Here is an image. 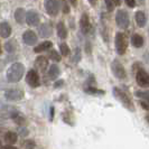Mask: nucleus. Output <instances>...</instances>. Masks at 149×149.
<instances>
[{
    "label": "nucleus",
    "mask_w": 149,
    "mask_h": 149,
    "mask_svg": "<svg viewBox=\"0 0 149 149\" xmlns=\"http://www.w3.org/2000/svg\"><path fill=\"white\" fill-rule=\"evenodd\" d=\"M24 72H25V67L22 63H15L8 68L7 80L13 83L19 82L24 75Z\"/></svg>",
    "instance_id": "1"
},
{
    "label": "nucleus",
    "mask_w": 149,
    "mask_h": 149,
    "mask_svg": "<svg viewBox=\"0 0 149 149\" xmlns=\"http://www.w3.org/2000/svg\"><path fill=\"white\" fill-rule=\"evenodd\" d=\"M116 51L119 55H123L126 51H127V47H128V39L127 36L122 33H118L117 36H116Z\"/></svg>",
    "instance_id": "2"
},
{
    "label": "nucleus",
    "mask_w": 149,
    "mask_h": 149,
    "mask_svg": "<svg viewBox=\"0 0 149 149\" xmlns=\"http://www.w3.org/2000/svg\"><path fill=\"white\" fill-rule=\"evenodd\" d=\"M113 94H114V97H117V99H118L120 102L125 105L127 109L131 110V111H134V104H132L131 100L129 99V97H128L123 91H121V90L118 89V88H114V89H113Z\"/></svg>",
    "instance_id": "3"
},
{
    "label": "nucleus",
    "mask_w": 149,
    "mask_h": 149,
    "mask_svg": "<svg viewBox=\"0 0 149 149\" xmlns=\"http://www.w3.org/2000/svg\"><path fill=\"white\" fill-rule=\"evenodd\" d=\"M116 20H117V25L120 28L126 29L129 26V16H128L127 11L125 10H119L116 16Z\"/></svg>",
    "instance_id": "4"
},
{
    "label": "nucleus",
    "mask_w": 149,
    "mask_h": 149,
    "mask_svg": "<svg viewBox=\"0 0 149 149\" xmlns=\"http://www.w3.org/2000/svg\"><path fill=\"white\" fill-rule=\"evenodd\" d=\"M111 70H112V73L114 74L116 77H118V79H126V70H125V67L121 65V63L118 62V61H114V62H112L111 64Z\"/></svg>",
    "instance_id": "5"
},
{
    "label": "nucleus",
    "mask_w": 149,
    "mask_h": 149,
    "mask_svg": "<svg viewBox=\"0 0 149 149\" xmlns=\"http://www.w3.org/2000/svg\"><path fill=\"white\" fill-rule=\"evenodd\" d=\"M26 82L28 83L31 88H37L40 84V80H39V75L35 70H30L28 73L26 74Z\"/></svg>",
    "instance_id": "6"
},
{
    "label": "nucleus",
    "mask_w": 149,
    "mask_h": 149,
    "mask_svg": "<svg viewBox=\"0 0 149 149\" xmlns=\"http://www.w3.org/2000/svg\"><path fill=\"white\" fill-rule=\"evenodd\" d=\"M136 80L138 85H140L141 88H149V74L146 71L139 70L136 75Z\"/></svg>",
    "instance_id": "7"
},
{
    "label": "nucleus",
    "mask_w": 149,
    "mask_h": 149,
    "mask_svg": "<svg viewBox=\"0 0 149 149\" xmlns=\"http://www.w3.org/2000/svg\"><path fill=\"white\" fill-rule=\"evenodd\" d=\"M5 97L7 100H10V101H19L24 97V92L18 89H10L6 91Z\"/></svg>",
    "instance_id": "8"
},
{
    "label": "nucleus",
    "mask_w": 149,
    "mask_h": 149,
    "mask_svg": "<svg viewBox=\"0 0 149 149\" xmlns=\"http://www.w3.org/2000/svg\"><path fill=\"white\" fill-rule=\"evenodd\" d=\"M46 11L51 16H56L58 14V1L57 0H45Z\"/></svg>",
    "instance_id": "9"
},
{
    "label": "nucleus",
    "mask_w": 149,
    "mask_h": 149,
    "mask_svg": "<svg viewBox=\"0 0 149 149\" xmlns=\"http://www.w3.org/2000/svg\"><path fill=\"white\" fill-rule=\"evenodd\" d=\"M22 40H24L25 44L31 46V45H35V43L37 42V36L35 35L34 31L27 30V31H25V33L22 34Z\"/></svg>",
    "instance_id": "10"
},
{
    "label": "nucleus",
    "mask_w": 149,
    "mask_h": 149,
    "mask_svg": "<svg viewBox=\"0 0 149 149\" xmlns=\"http://www.w3.org/2000/svg\"><path fill=\"white\" fill-rule=\"evenodd\" d=\"M80 25H81V30H82L83 34H89L90 31H91V24H90L89 16L86 15V14H83L82 15Z\"/></svg>",
    "instance_id": "11"
},
{
    "label": "nucleus",
    "mask_w": 149,
    "mask_h": 149,
    "mask_svg": "<svg viewBox=\"0 0 149 149\" xmlns=\"http://www.w3.org/2000/svg\"><path fill=\"white\" fill-rule=\"evenodd\" d=\"M26 22H28L31 26H36L39 24V16H38L37 13L30 10L26 14Z\"/></svg>",
    "instance_id": "12"
},
{
    "label": "nucleus",
    "mask_w": 149,
    "mask_h": 149,
    "mask_svg": "<svg viewBox=\"0 0 149 149\" xmlns=\"http://www.w3.org/2000/svg\"><path fill=\"white\" fill-rule=\"evenodd\" d=\"M11 35V27L8 22H3L0 24V36L2 38H8Z\"/></svg>",
    "instance_id": "13"
},
{
    "label": "nucleus",
    "mask_w": 149,
    "mask_h": 149,
    "mask_svg": "<svg viewBox=\"0 0 149 149\" xmlns=\"http://www.w3.org/2000/svg\"><path fill=\"white\" fill-rule=\"evenodd\" d=\"M3 139H5V141L7 142L8 145H14L18 140V136H17V134L13 132V131H8L3 136Z\"/></svg>",
    "instance_id": "14"
},
{
    "label": "nucleus",
    "mask_w": 149,
    "mask_h": 149,
    "mask_svg": "<svg viewBox=\"0 0 149 149\" xmlns=\"http://www.w3.org/2000/svg\"><path fill=\"white\" fill-rule=\"evenodd\" d=\"M134 18H136V22H137V25H138L139 27H143V26L146 25L147 19H146V15H145L143 11H137Z\"/></svg>",
    "instance_id": "15"
},
{
    "label": "nucleus",
    "mask_w": 149,
    "mask_h": 149,
    "mask_svg": "<svg viewBox=\"0 0 149 149\" xmlns=\"http://www.w3.org/2000/svg\"><path fill=\"white\" fill-rule=\"evenodd\" d=\"M47 65H48V61L44 56L38 57L37 60H36V62H35V66L37 67L39 71H45Z\"/></svg>",
    "instance_id": "16"
},
{
    "label": "nucleus",
    "mask_w": 149,
    "mask_h": 149,
    "mask_svg": "<svg viewBox=\"0 0 149 149\" xmlns=\"http://www.w3.org/2000/svg\"><path fill=\"white\" fill-rule=\"evenodd\" d=\"M131 43H132V45L136 48H140L143 45V38H142V36L138 35V34H134V36L131 37Z\"/></svg>",
    "instance_id": "17"
},
{
    "label": "nucleus",
    "mask_w": 149,
    "mask_h": 149,
    "mask_svg": "<svg viewBox=\"0 0 149 149\" xmlns=\"http://www.w3.org/2000/svg\"><path fill=\"white\" fill-rule=\"evenodd\" d=\"M57 35L60 36V38L62 39H64V38H66L67 36V30H66V27H65V25H64V22H60L57 24Z\"/></svg>",
    "instance_id": "18"
},
{
    "label": "nucleus",
    "mask_w": 149,
    "mask_h": 149,
    "mask_svg": "<svg viewBox=\"0 0 149 149\" xmlns=\"http://www.w3.org/2000/svg\"><path fill=\"white\" fill-rule=\"evenodd\" d=\"M52 46H53V44L51 43V42L46 40V42H44V43H42V44L38 45L37 47H35V48H34V52H35V53L44 52V51H47V49H49Z\"/></svg>",
    "instance_id": "19"
},
{
    "label": "nucleus",
    "mask_w": 149,
    "mask_h": 149,
    "mask_svg": "<svg viewBox=\"0 0 149 149\" xmlns=\"http://www.w3.org/2000/svg\"><path fill=\"white\" fill-rule=\"evenodd\" d=\"M25 17H26V13H25V10H24L22 8H18V9H16V11H15L16 22H19V24H22L24 20H25Z\"/></svg>",
    "instance_id": "20"
},
{
    "label": "nucleus",
    "mask_w": 149,
    "mask_h": 149,
    "mask_svg": "<svg viewBox=\"0 0 149 149\" xmlns=\"http://www.w3.org/2000/svg\"><path fill=\"white\" fill-rule=\"evenodd\" d=\"M51 33H52V29H51V26H49L48 24H44V25L40 26V28H39V34H40L42 37H47V36H49Z\"/></svg>",
    "instance_id": "21"
},
{
    "label": "nucleus",
    "mask_w": 149,
    "mask_h": 149,
    "mask_svg": "<svg viewBox=\"0 0 149 149\" xmlns=\"http://www.w3.org/2000/svg\"><path fill=\"white\" fill-rule=\"evenodd\" d=\"M58 75H60V68H58L57 65H52V66L49 67V71H48V76H49V79L55 80Z\"/></svg>",
    "instance_id": "22"
},
{
    "label": "nucleus",
    "mask_w": 149,
    "mask_h": 149,
    "mask_svg": "<svg viewBox=\"0 0 149 149\" xmlns=\"http://www.w3.org/2000/svg\"><path fill=\"white\" fill-rule=\"evenodd\" d=\"M136 95L142 100H145V102L149 103V91H137Z\"/></svg>",
    "instance_id": "23"
},
{
    "label": "nucleus",
    "mask_w": 149,
    "mask_h": 149,
    "mask_svg": "<svg viewBox=\"0 0 149 149\" xmlns=\"http://www.w3.org/2000/svg\"><path fill=\"white\" fill-rule=\"evenodd\" d=\"M5 47H6V51L9 53L14 52L16 49V47H17V45H16V43L14 42V40H10V42H8V43H6V45H5Z\"/></svg>",
    "instance_id": "24"
},
{
    "label": "nucleus",
    "mask_w": 149,
    "mask_h": 149,
    "mask_svg": "<svg viewBox=\"0 0 149 149\" xmlns=\"http://www.w3.org/2000/svg\"><path fill=\"white\" fill-rule=\"evenodd\" d=\"M60 51L62 56H67L70 54V48L66 44H61L60 45Z\"/></svg>",
    "instance_id": "25"
},
{
    "label": "nucleus",
    "mask_w": 149,
    "mask_h": 149,
    "mask_svg": "<svg viewBox=\"0 0 149 149\" xmlns=\"http://www.w3.org/2000/svg\"><path fill=\"white\" fill-rule=\"evenodd\" d=\"M35 146H36V143H35L34 140H31V139H27L26 141L24 142V148L25 149H34Z\"/></svg>",
    "instance_id": "26"
},
{
    "label": "nucleus",
    "mask_w": 149,
    "mask_h": 149,
    "mask_svg": "<svg viewBox=\"0 0 149 149\" xmlns=\"http://www.w3.org/2000/svg\"><path fill=\"white\" fill-rule=\"evenodd\" d=\"M49 56H51V58H52V60L56 61V62H58V61L61 60V56L57 54V52H56V51H54V49L49 53Z\"/></svg>",
    "instance_id": "27"
},
{
    "label": "nucleus",
    "mask_w": 149,
    "mask_h": 149,
    "mask_svg": "<svg viewBox=\"0 0 149 149\" xmlns=\"http://www.w3.org/2000/svg\"><path fill=\"white\" fill-rule=\"evenodd\" d=\"M104 1H105V6L108 8V10H109V11H112L113 8H114V2H113V0H104Z\"/></svg>",
    "instance_id": "28"
},
{
    "label": "nucleus",
    "mask_w": 149,
    "mask_h": 149,
    "mask_svg": "<svg viewBox=\"0 0 149 149\" xmlns=\"http://www.w3.org/2000/svg\"><path fill=\"white\" fill-rule=\"evenodd\" d=\"M88 93H103V91H100V90L93 89V88H89V89L85 90Z\"/></svg>",
    "instance_id": "29"
},
{
    "label": "nucleus",
    "mask_w": 149,
    "mask_h": 149,
    "mask_svg": "<svg viewBox=\"0 0 149 149\" xmlns=\"http://www.w3.org/2000/svg\"><path fill=\"white\" fill-rule=\"evenodd\" d=\"M126 2H127L128 6L131 8H134L136 6V0H126Z\"/></svg>",
    "instance_id": "30"
},
{
    "label": "nucleus",
    "mask_w": 149,
    "mask_h": 149,
    "mask_svg": "<svg viewBox=\"0 0 149 149\" xmlns=\"http://www.w3.org/2000/svg\"><path fill=\"white\" fill-rule=\"evenodd\" d=\"M143 58H145V61H146V63H147V64H149V51L147 53H145Z\"/></svg>",
    "instance_id": "31"
},
{
    "label": "nucleus",
    "mask_w": 149,
    "mask_h": 149,
    "mask_svg": "<svg viewBox=\"0 0 149 149\" xmlns=\"http://www.w3.org/2000/svg\"><path fill=\"white\" fill-rule=\"evenodd\" d=\"M141 107L143 109H146V110H149V103H146L145 101H142L141 102Z\"/></svg>",
    "instance_id": "32"
},
{
    "label": "nucleus",
    "mask_w": 149,
    "mask_h": 149,
    "mask_svg": "<svg viewBox=\"0 0 149 149\" xmlns=\"http://www.w3.org/2000/svg\"><path fill=\"white\" fill-rule=\"evenodd\" d=\"M113 2H114V6H119L121 3V0H113Z\"/></svg>",
    "instance_id": "33"
},
{
    "label": "nucleus",
    "mask_w": 149,
    "mask_h": 149,
    "mask_svg": "<svg viewBox=\"0 0 149 149\" xmlns=\"http://www.w3.org/2000/svg\"><path fill=\"white\" fill-rule=\"evenodd\" d=\"M5 149H18V148H16V147H14V146H9V145H8V146L5 147Z\"/></svg>",
    "instance_id": "34"
},
{
    "label": "nucleus",
    "mask_w": 149,
    "mask_h": 149,
    "mask_svg": "<svg viewBox=\"0 0 149 149\" xmlns=\"http://www.w3.org/2000/svg\"><path fill=\"white\" fill-rule=\"evenodd\" d=\"M97 0H89V2L91 3V5H93V6L97 3Z\"/></svg>",
    "instance_id": "35"
},
{
    "label": "nucleus",
    "mask_w": 149,
    "mask_h": 149,
    "mask_svg": "<svg viewBox=\"0 0 149 149\" xmlns=\"http://www.w3.org/2000/svg\"><path fill=\"white\" fill-rule=\"evenodd\" d=\"M70 2H71L73 6H76V0H70Z\"/></svg>",
    "instance_id": "36"
},
{
    "label": "nucleus",
    "mask_w": 149,
    "mask_h": 149,
    "mask_svg": "<svg viewBox=\"0 0 149 149\" xmlns=\"http://www.w3.org/2000/svg\"><path fill=\"white\" fill-rule=\"evenodd\" d=\"M61 84H63V81H58V82L56 83V86H60Z\"/></svg>",
    "instance_id": "37"
},
{
    "label": "nucleus",
    "mask_w": 149,
    "mask_h": 149,
    "mask_svg": "<svg viewBox=\"0 0 149 149\" xmlns=\"http://www.w3.org/2000/svg\"><path fill=\"white\" fill-rule=\"evenodd\" d=\"M147 120H148V122H149V114L147 116Z\"/></svg>",
    "instance_id": "38"
},
{
    "label": "nucleus",
    "mask_w": 149,
    "mask_h": 149,
    "mask_svg": "<svg viewBox=\"0 0 149 149\" xmlns=\"http://www.w3.org/2000/svg\"><path fill=\"white\" fill-rule=\"evenodd\" d=\"M0 53H1V48H0Z\"/></svg>",
    "instance_id": "39"
},
{
    "label": "nucleus",
    "mask_w": 149,
    "mask_h": 149,
    "mask_svg": "<svg viewBox=\"0 0 149 149\" xmlns=\"http://www.w3.org/2000/svg\"><path fill=\"white\" fill-rule=\"evenodd\" d=\"M0 146H1V143H0Z\"/></svg>",
    "instance_id": "40"
},
{
    "label": "nucleus",
    "mask_w": 149,
    "mask_h": 149,
    "mask_svg": "<svg viewBox=\"0 0 149 149\" xmlns=\"http://www.w3.org/2000/svg\"><path fill=\"white\" fill-rule=\"evenodd\" d=\"M141 1H142V0H141Z\"/></svg>",
    "instance_id": "41"
}]
</instances>
